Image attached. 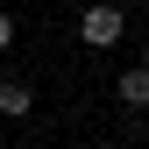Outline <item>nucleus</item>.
<instances>
[{"mask_svg":"<svg viewBox=\"0 0 149 149\" xmlns=\"http://www.w3.org/2000/svg\"><path fill=\"white\" fill-rule=\"evenodd\" d=\"M121 29H128V14H121V7H107V0L78 14V36H85V50H114V43H121Z\"/></svg>","mask_w":149,"mask_h":149,"instance_id":"obj_1","label":"nucleus"},{"mask_svg":"<svg viewBox=\"0 0 149 149\" xmlns=\"http://www.w3.org/2000/svg\"><path fill=\"white\" fill-rule=\"evenodd\" d=\"M114 92H121V107H135V114H142V107H149V57H142L135 71H121V85H114Z\"/></svg>","mask_w":149,"mask_h":149,"instance_id":"obj_2","label":"nucleus"},{"mask_svg":"<svg viewBox=\"0 0 149 149\" xmlns=\"http://www.w3.org/2000/svg\"><path fill=\"white\" fill-rule=\"evenodd\" d=\"M29 107H36V92H29L22 78H0V114H7V121H22Z\"/></svg>","mask_w":149,"mask_h":149,"instance_id":"obj_3","label":"nucleus"},{"mask_svg":"<svg viewBox=\"0 0 149 149\" xmlns=\"http://www.w3.org/2000/svg\"><path fill=\"white\" fill-rule=\"evenodd\" d=\"M7 43H14V22H7V14H0V50H7Z\"/></svg>","mask_w":149,"mask_h":149,"instance_id":"obj_4","label":"nucleus"}]
</instances>
